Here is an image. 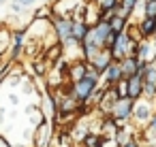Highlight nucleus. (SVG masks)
I'll list each match as a JSON object with an SVG mask.
<instances>
[{"label": "nucleus", "mask_w": 156, "mask_h": 147, "mask_svg": "<svg viewBox=\"0 0 156 147\" xmlns=\"http://www.w3.org/2000/svg\"><path fill=\"white\" fill-rule=\"evenodd\" d=\"M143 66V62H139L137 58H124L122 62H120V68H122V75H124V79H128V77H135L137 73H139V68Z\"/></svg>", "instance_id": "7"}, {"label": "nucleus", "mask_w": 156, "mask_h": 147, "mask_svg": "<svg viewBox=\"0 0 156 147\" xmlns=\"http://www.w3.org/2000/svg\"><path fill=\"white\" fill-rule=\"evenodd\" d=\"M113 138H115V145H118V147H124L128 141H133V138H135V134H133V130H130V128L120 126V128H118V132L113 134Z\"/></svg>", "instance_id": "10"}, {"label": "nucleus", "mask_w": 156, "mask_h": 147, "mask_svg": "<svg viewBox=\"0 0 156 147\" xmlns=\"http://www.w3.org/2000/svg\"><path fill=\"white\" fill-rule=\"evenodd\" d=\"M147 128H150V130H156V113H152V117H150V121H147Z\"/></svg>", "instance_id": "19"}, {"label": "nucleus", "mask_w": 156, "mask_h": 147, "mask_svg": "<svg viewBox=\"0 0 156 147\" xmlns=\"http://www.w3.org/2000/svg\"><path fill=\"white\" fill-rule=\"evenodd\" d=\"M154 98H156V94H154Z\"/></svg>", "instance_id": "23"}, {"label": "nucleus", "mask_w": 156, "mask_h": 147, "mask_svg": "<svg viewBox=\"0 0 156 147\" xmlns=\"http://www.w3.org/2000/svg\"><path fill=\"white\" fill-rule=\"evenodd\" d=\"M86 73H88V64H86V62L73 64V66L69 68V75H71V79H75V83H77V81H81V79L86 77Z\"/></svg>", "instance_id": "16"}, {"label": "nucleus", "mask_w": 156, "mask_h": 147, "mask_svg": "<svg viewBox=\"0 0 156 147\" xmlns=\"http://www.w3.org/2000/svg\"><path fill=\"white\" fill-rule=\"evenodd\" d=\"M109 28H111L113 34H120V32H124V30L128 28V19L122 17V15H113V17L109 19Z\"/></svg>", "instance_id": "14"}, {"label": "nucleus", "mask_w": 156, "mask_h": 147, "mask_svg": "<svg viewBox=\"0 0 156 147\" xmlns=\"http://www.w3.org/2000/svg\"><path fill=\"white\" fill-rule=\"evenodd\" d=\"M143 15L147 19H156V0H150V2L143 5Z\"/></svg>", "instance_id": "17"}, {"label": "nucleus", "mask_w": 156, "mask_h": 147, "mask_svg": "<svg viewBox=\"0 0 156 147\" xmlns=\"http://www.w3.org/2000/svg\"><path fill=\"white\" fill-rule=\"evenodd\" d=\"M111 62H113V60H111V53H109V49H103V51H98V53H96V56H94V58L88 62V66H90V68H94L98 75H103Z\"/></svg>", "instance_id": "4"}, {"label": "nucleus", "mask_w": 156, "mask_h": 147, "mask_svg": "<svg viewBox=\"0 0 156 147\" xmlns=\"http://www.w3.org/2000/svg\"><path fill=\"white\" fill-rule=\"evenodd\" d=\"M133 117H135L139 124H143V121H150L152 111H150L147 104H135V109H133Z\"/></svg>", "instance_id": "15"}, {"label": "nucleus", "mask_w": 156, "mask_h": 147, "mask_svg": "<svg viewBox=\"0 0 156 147\" xmlns=\"http://www.w3.org/2000/svg\"><path fill=\"white\" fill-rule=\"evenodd\" d=\"M133 109H135V100H130V98H120L109 115L122 126L124 121H128V119L133 117Z\"/></svg>", "instance_id": "1"}, {"label": "nucleus", "mask_w": 156, "mask_h": 147, "mask_svg": "<svg viewBox=\"0 0 156 147\" xmlns=\"http://www.w3.org/2000/svg\"><path fill=\"white\" fill-rule=\"evenodd\" d=\"M124 147H141V145H139V141H137V138H133V141H128Z\"/></svg>", "instance_id": "20"}, {"label": "nucleus", "mask_w": 156, "mask_h": 147, "mask_svg": "<svg viewBox=\"0 0 156 147\" xmlns=\"http://www.w3.org/2000/svg\"><path fill=\"white\" fill-rule=\"evenodd\" d=\"M137 28H139L143 41H145V39H150V36L156 34V19H147V17H143V19L137 24Z\"/></svg>", "instance_id": "9"}, {"label": "nucleus", "mask_w": 156, "mask_h": 147, "mask_svg": "<svg viewBox=\"0 0 156 147\" xmlns=\"http://www.w3.org/2000/svg\"><path fill=\"white\" fill-rule=\"evenodd\" d=\"M88 32H90V28L83 24V22H75L73 19V28H71V39L75 41V43H83V39L88 36Z\"/></svg>", "instance_id": "8"}, {"label": "nucleus", "mask_w": 156, "mask_h": 147, "mask_svg": "<svg viewBox=\"0 0 156 147\" xmlns=\"http://www.w3.org/2000/svg\"><path fill=\"white\" fill-rule=\"evenodd\" d=\"M120 98H118V94H115V90L113 87H105L103 92H101V96H98V109H101V113L103 115H109L111 111H113V107H115V102H118Z\"/></svg>", "instance_id": "2"}, {"label": "nucleus", "mask_w": 156, "mask_h": 147, "mask_svg": "<svg viewBox=\"0 0 156 147\" xmlns=\"http://www.w3.org/2000/svg\"><path fill=\"white\" fill-rule=\"evenodd\" d=\"M141 79H143V92L150 94V96H154L156 94V62L145 64Z\"/></svg>", "instance_id": "3"}, {"label": "nucleus", "mask_w": 156, "mask_h": 147, "mask_svg": "<svg viewBox=\"0 0 156 147\" xmlns=\"http://www.w3.org/2000/svg\"><path fill=\"white\" fill-rule=\"evenodd\" d=\"M126 90H128V98L130 100H137V98H141V94H143V79L139 77V75H135V77H128L126 79Z\"/></svg>", "instance_id": "5"}, {"label": "nucleus", "mask_w": 156, "mask_h": 147, "mask_svg": "<svg viewBox=\"0 0 156 147\" xmlns=\"http://www.w3.org/2000/svg\"><path fill=\"white\" fill-rule=\"evenodd\" d=\"M101 128H103V136H113L115 132H118V128H120V124L111 117V115H105L103 117V121H101Z\"/></svg>", "instance_id": "13"}, {"label": "nucleus", "mask_w": 156, "mask_h": 147, "mask_svg": "<svg viewBox=\"0 0 156 147\" xmlns=\"http://www.w3.org/2000/svg\"><path fill=\"white\" fill-rule=\"evenodd\" d=\"M137 2H139V0H118V9H115V15H122V17H126V19H128V15L135 11Z\"/></svg>", "instance_id": "11"}, {"label": "nucleus", "mask_w": 156, "mask_h": 147, "mask_svg": "<svg viewBox=\"0 0 156 147\" xmlns=\"http://www.w3.org/2000/svg\"><path fill=\"white\" fill-rule=\"evenodd\" d=\"M113 90H115L118 98H128V96H126V94H128V90H126V79H120V81L113 85Z\"/></svg>", "instance_id": "18"}, {"label": "nucleus", "mask_w": 156, "mask_h": 147, "mask_svg": "<svg viewBox=\"0 0 156 147\" xmlns=\"http://www.w3.org/2000/svg\"><path fill=\"white\" fill-rule=\"evenodd\" d=\"M71 28H73V19H60L56 24V32L60 34L62 41H73L71 39Z\"/></svg>", "instance_id": "12"}, {"label": "nucleus", "mask_w": 156, "mask_h": 147, "mask_svg": "<svg viewBox=\"0 0 156 147\" xmlns=\"http://www.w3.org/2000/svg\"><path fill=\"white\" fill-rule=\"evenodd\" d=\"M145 2H150V0H145Z\"/></svg>", "instance_id": "22"}, {"label": "nucleus", "mask_w": 156, "mask_h": 147, "mask_svg": "<svg viewBox=\"0 0 156 147\" xmlns=\"http://www.w3.org/2000/svg\"><path fill=\"white\" fill-rule=\"evenodd\" d=\"M103 75H105V83H107V87H113V85H115L120 79H124L122 68H120V62H111Z\"/></svg>", "instance_id": "6"}, {"label": "nucleus", "mask_w": 156, "mask_h": 147, "mask_svg": "<svg viewBox=\"0 0 156 147\" xmlns=\"http://www.w3.org/2000/svg\"><path fill=\"white\" fill-rule=\"evenodd\" d=\"M94 2H96V0H94Z\"/></svg>", "instance_id": "24"}, {"label": "nucleus", "mask_w": 156, "mask_h": 147, "mask_svg": "<svg viewBox=\"0 0 156 147\" xmlns=\"http://www.w3.org/2000/svg\"><path fill=\"white\" fill-rule=\"evenodd\" d=\"M147 147H154V145H147Z\"/></svg>", "instance_id": "21"}]
</instances>
